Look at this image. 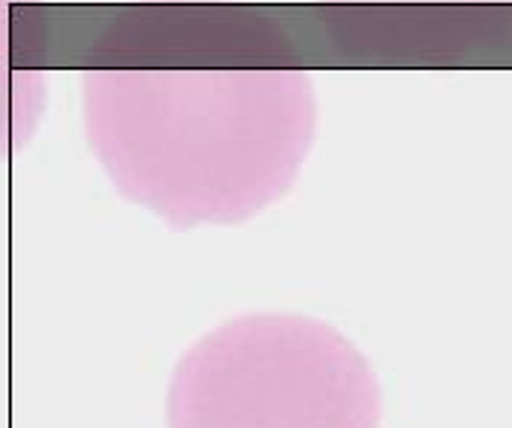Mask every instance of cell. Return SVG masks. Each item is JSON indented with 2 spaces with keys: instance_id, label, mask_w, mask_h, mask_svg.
I'll list each match as a JSON object with an SVG mask.
<instances>
[{
  "instance_id": "1",
  "label": "cell",
  "mask_w": 512,
  "mask_h": 428,
  "mask_svg": "<svg viewBox=\"0 0 512 428\" xmlns=\"http://www.w3.org/2000/svg\"><path fill=\"white\" fill-rule=\"evenodd\" d=\"M379 385L344 335L242 318L201 338L169 388V428H379Z\"/></svg>"
}]
</instances>
